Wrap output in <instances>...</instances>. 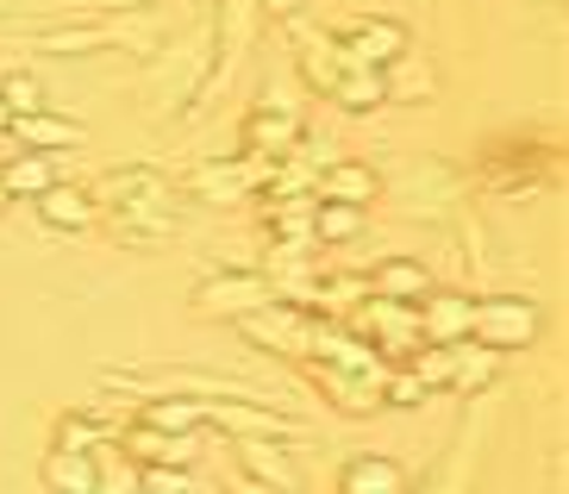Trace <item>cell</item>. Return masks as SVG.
Here are the masks:
<instances>
[{
  "mask_svg": "<svg viewBox=\"0 0 569 494\" xmlns=\"http://www.w3.org/2000/svg\"><path fill=\"white\" fill-rule=\"evenodd\" d=\"M138 488H144V494H194V482H188L182 470H144Z\"/></svg>",
  "mask_w": 569,
  "mask_h": 494,
  "instance_id": "cell-20",
  "label": "cell"
},
{
  "mask_svg": "<svg viewBox=\"0 0 569 494\" xmlns=\"http://www.w3.org/2000/svg\"><path fill=\"white\" fill-rule=\"evenodd\" d=\"M238 494H282V488H263V482H238Z\"/></svg>",
  "mask_w": 569,
  "mask_h": 494,
  "instance_id": "cell-21",
  "label": "cell"
},
{
  "mask_svg": "<svg viewBox=\"0 0 569 494\" xmlns=\"http://www.w3.org/2000/svg\"><path fill=\"white\" fill-rule=\"evenodd\" d=\"M0 126H13V113H7V107H0Z\"/></svg>",
  "mask_w": 569,
  "mask_h": 494,
  "instance_id": "cell-23",
  "label": "cell"
},
{
  "mask_svg": "<svg viewBox=\"0 0 569 494\" xmlns=\"http://www.w3.org/2000/svg\"><path fill=\"white\" fill-rule=\"evenodd\" d=\"M263 7H269V13H288V7H295V0H263Z\"/></svg>",
  "mask_w": 569,
  "mask_h": 494,
  "instance_id": "cell-22",
  "label": "cell"
},
{
  "mask_svg": "<svg viewBox=\"0 0 569 494\" xmlns=\"http://www.w3.org/2000/svg\"><path fill=\"white\" fill-rule=\"evenodd\" d=\"M426 288H432V276L419 264H407V257H395V264L376 269V295L382 300H426Z\"/></svg>",
  "mask_w": 569,
  "mask_h": 494,
  "instance_id": "cell-10",
  "label": "cell"
},
{
  "mask_svg": "<svg viewBox=\"0 0 569 494\" xmlns=\"http://www.w3.org/2000/svg\"><path fill=\"white\" fill-rule=\"evenodd\" d=\"M107 7H138V0H107Z\"/></svg>",
  "mask_w": 569,
  "mask_h": 494,
  "instance_id": "cell-24",
  "label": "cell"
},
{
  "mask_svg": "<svg viewBox=\"0 0 569 494\" xmlns=\"http://www.w3.org/2000/svg\"><path fill=\"white\" fill-rule=\"evenodd\" d=\"M213 426H226V432H282V419L276 413H263V407H244V401L232 395V407H201Z\"/></svg>",
  "mask_w": 569,
  "mask_h": 494,
  "instance_id": "cell-13",
  "label": "cell"
},
{
  "mask_svg": "<svg viewBox=\"0 0 569 494\" xmlns=\"http://www.w3.org/2000/svg\"><path fill=\"white\" fill-rule=\"evenodd\" d=\"M338 50H345V63L382 69V63H395V57H407V26H395V19H363Z\"/></svg>",
  "mask_w": 569,
  "mask_h": 494,
  "instance_id": "cell-2",
  "label": "cell"
},
{
  "mask_svg": "<svg viewBox=\"0 0 569 494\" xmlns=\"http://www.w3.org/2000/svg\"><path fill=\"white\" fill-rule=\"evenodd\" d=\"M0 107H7L13 119L44 113V82H38V76H26V69H19V76H7V82H0Z\"/></svg>",
  "mask_w": 569,
  "mask_h": 494,
  "instance_id": "cell-15",
  "label": "cell"
},
{
  "mask_svg": "<svg viewBox=\"0 0 569 494\" xmlns=\"http://www.w3.org/2000/svg\"><path fill=\"white\" fill-rule=\"evenodd\" d=\"M419 326H426L432 345H457V338L469 332V300L463 295H432L426 300V314H419Z\"/></svg>",
  "mask_w": 569,
  "mask_h": 494,
  "instance_id": "cell-5",
  "label": "cell"
},
{
  "mask_svg": "<svg viewBox=\"0 0 569 494\" xmlns=\"http://www.w3.org/2000/svg\"><path fill=\"white\" fill-rule=\"evenodd\" d=\"M7 200H13V195H7V181H0V207H7Z\"/></svg>",
  "mask_w": 569,
  "mask_h": 494,
  "instance_id": "cell-25",
  "label": "cell"
},
{
  "mask_svg": "<svg viewBox=\"0 0 569 494\" xmlns=\"http://www.w3.org/2000/svg\"><path fill=\"white\" fill-rule=\"evenodd\" d=\"M263 295H269V281H263V276H226V281H207V288H201L207 307H232V314L257 307Z\"/></svg>",
  "mask_w": 569,
  "mask_h": 494,
  "instance_id": "cell-11",
  "label": "cell"
},
{
  "mask_svg": "<svg viewBox=\"0 0 569 494\" xmlns=\"http://www.w3.org/2000/svg\"><path fill=\"white\" fill-rule=\"evenodd\" d=\"M13 132L26 138L32 150H63V145H82V126H76V119H57V113H26V119H13Z\"/></svg>",
  "mask_w": 569,
  "mask_h": 494,
  "instance_id": "cell-8",
  "label": "cell"
},
{
  "mask_svg": "<svg viewBox=\"0 0 569 494\" xmlns=\"http://www.w3.org/2000/svg\"><path fill=\"white\" fill-rule=\"evenodd\" d=\"M338 95H345V107H376L382 100V69H363V63H345V76H338Z\"/></svg>",
  "mask_w": 569,
  "mask_h": 494,
  "instance_id": "cell-17",
  "label": "cell"
},
{
  "mask_svg": "<svg viewBox=\"0 0 569 494\" xmlns=\"http://www.w3.org/2000/svg\"><path fill=\"white\" fill-rule=\"evenodd\" d=\"M132 445L144 451V457H157V463H188V432H151V426H132Z\"/></svg>",
  "mask_w": 569,
  "mask_h": 494,
  "instance_id": "cell-18",
  "label": "cell"
},
{
  "mask_svg": "<svg viewBox=\"0 0 569 494\" xmlns=\"http://www.w3.org/2000/svg\"><path fill=\"white\" fill-rule=\"evenodd\" d=\"M201 419H207L201 401H151L138 426H151V432H188V426H201Z\"/></svg>",
  "mask_w": 569,
  "mask_h": 494,
  "instance_id": "cell-14",
  "label": "cell"
},
{
  "mask_svg": "<svg viewBox=\"0 0 569 494\" xmlns=\"http://www.w3.org/2000/svg\"><path fill=\"white\" fill-rule=\"evenodd\" d=\"M369 195H376V176H369L363 164H338L332 176H326V200H351V207H363Z\"/></svg>",
  "mask_w": 569,
  "mask_h": 494,
  "instance_id": "cell-16",
  "label": "cell"
},
{
  "mask_svg": "<svg viewBox=\"0 0 569 494\" xmlns=\"http://www.w3.org/2000/svg\"><path fill=\"white\" fill-rule=\"evenodd\" d=\"M276 107H282V100H269L263 113H257L251 126H244V145H251V150H276V145H288V138L301 132V126H295V113L276 119Z\"/></svg>",
  "mask_w": 569,
  "mask_h": 494,
  "instance_id": "cell-12",
  "label": "cell"
},
{
  "mask_svg": "<svg viewBox=\"0 0 569 494\" xmlns=\"http://www.w3.org/2000/svg\"><path fill=\"white\" fill-rule=\"evenodd\" d=\"M407 476L395 457H351V470H345V494H401Z\"/></svg>",
  "mask_w": 569,
  "mask_h": 494,
  "instance_id": "cell-4",
  "label": "cell"
},
{
  "mask_svg": "<svg viewBox=\"0 0 569 494\" xmlns=\"http://www.w3.org/2000/svg\"><path fill=\"white\" fill-rule=\"evenodd\" d=\"M469 332L482 338V350H519V345H532L538 307H532V300H519V295L469 300Z\"/></svg>",
  "mask_w": 569,
  "mask_h": 494,
  "instance_id": "cell-1",
  "label": "cell"
},
{
  "mask_svg": "<svg viewBox=\"0 0 569 494\" xmlns=\"http://www.w3.org/2000/svg\"><path fill=\"white\" fill-rule=\"evenodd\" d=\"M0 181H7V195H44V188H51V157H44V150H26V157H13V164H0Z\"/></svg>",
  "mask_w": 569,
  "mask_h": 494,
  "instance_id": "cell-9",
  "label": "cell"
},
{
  "mask_svg": "<svg viewBox=\"0 0 569 494\" xmlns=\"http://www.w3.org/2000/svg\"><path fill=\"white\" fill-rule=\"evenodd\" d=\"M313 226H319V238H357V226H363V207H351V200H326Z\"/></svg>",
  "mask_w": 569,
  "mask_h": 494,
  "instance_id": "cell-19",
  "label": "cell"
},
{
  "mask_svg": "<svg viewBox=\"0 0 569 494\" xmlns=\"http://www.w3.org/2000/svg\"><path fill=\"white\" fill-rule=\"evenodd\" d=\"M44 488H51V494H94V488H101V470H94L88 451H63V445H57L51 457H44Z\"/></svg>",
  "mask_w": 569,
  "mask_h": 494,
  "instance_id": "cell-3",
  "label": "cell"
},
{
  "mask_svg": "<svg viewBox=\"0 0 569 494\" xmlns=\"http://www.w3.org/2000/svg\"><path fill=\"white\" fill-rule=\"evenodd\" d=\"M38 214L51 219L57 231H76V226H88V219H94V200H88L82 188H63V181H51V188L38 195Z\"/></svg>",
  "mask_w": 569,
  "mask_h": 494,
  "instance_id": "cell-7",
  "label": "cell"
},
{
  "mask_svg": "<svg viewBox=\"0 0 569 494\" xmlns=\"http://www.w3.org/2000/svg\"><path fill=\"white\" fill-rule=\"evenodd\" d=\"M244 470H251L263 488H282V494H301V476H295V463L282 457V451L269 445V438H251L244 445Z\"/></svg>",
  "mask_w": 569,
  "mask_h": 494,
  "instance_id": "cell-6",
  "label": "cell"
}]
</instances>
